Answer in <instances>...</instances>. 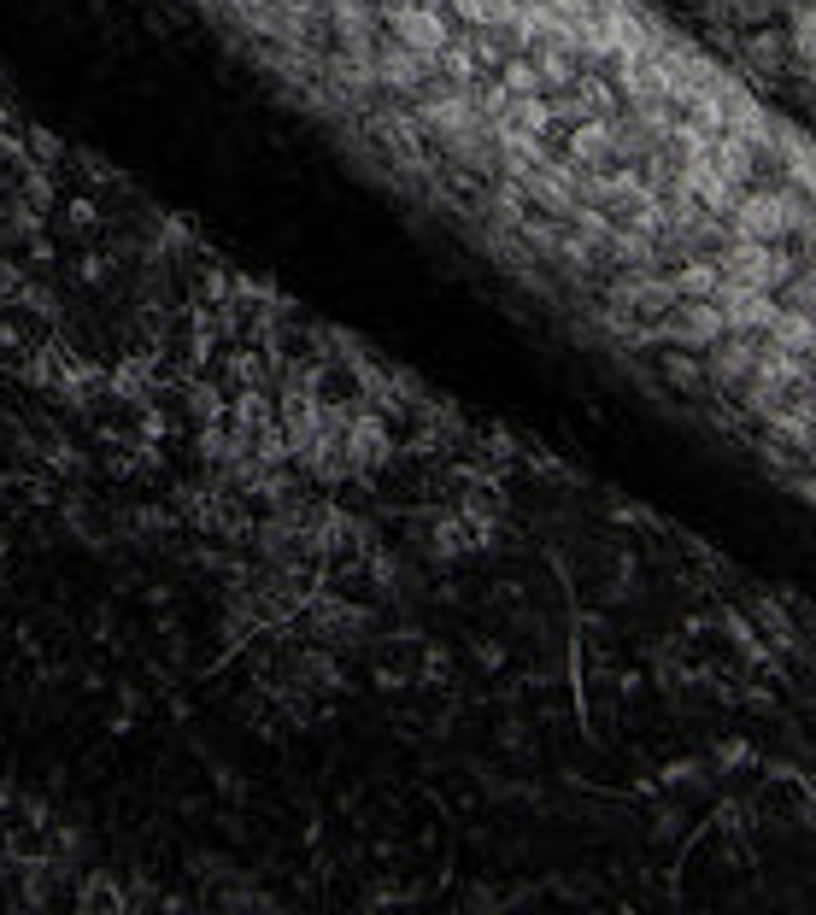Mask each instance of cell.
Instances as JSON below:
<instances>
[{
	"label": "cell",
	"mask_w": 816,
	"mask_h": 915,
	"mask_svg": "<svg viewBox=\"0 0 816 915\" xmlns=\"http://www.w3.org/2000/svg\"><path fill=\"white\" fill-rule=\"evenodd\" d=\"M669 376H676V382H699V364H687V359H669Z\"/></svg>",
	"instance_id": "cell-6"
},
{
	"label": "cell",
	"mask_w": 816,
	"mask_h": 915,
	"mask_svg": "<svg viewBox=\"0 0 816 915\" xmlns=\"http://www.w3.org/2000/svg\"><path fill=\"white\" fill-rule=\"evenodd\" d=\"M669 288H676V300H682V294H693V300H723V264H717V259L687 264Z\"/></svg>",
	"instance_id": "cell-3"
},
{
	"label": "cell",
	"mask_w": 816,
	"mask_h": 915,
	"mask_svg": "<svg viewBox=\"0 0 816 915\" xmlns=\"http://www.w3.org/2000/svg\"><path fill=\"white\" fill-rule=\"evenodd\" d=\"M382 82H387V89H417V82H423V53H412V48H387L382 53V71H376Z\"/></svg>",
	"instance_id": "cell-4"
},
{
	"label": "cell",
	"mask_w": 816,
	"mask_h": 915,
	"mask_svg": "<svg viewBox=\"0 0 816 915\" xmlns=\"http://www.w3.org/2000/svg\"><path fill=\"white\" fill-rule=\"evenodd\" d=\"M535 89H541V71L512 66V77H505V94H535Z\"/></svg>",
	"instance_id": "cell-5"
},
{
	"label": "cell",
	"mask_w": 816,
	"mask_h": 915,
	"mask_svg": "<svg viewBox=\"0 0 816 915\" xmlns=\"http://www.w3.org/2000/svg\"><path fill=\"white\" fill-rule=\"evenodd\" d=\"M611 148H617V130H611L605 118H582L576 130H570V153H576L582 164H600Z\"/></svg>",
	"instance_id": "cell-2"
},
{
	"label": "cell",
	"mask_w": 816,
	"mask_h": 915,
	"mask_svg": "<svg viewBox=\"0 0 816 915\" xmlns=\"http://www.w3.org/2000/svg\"><path fill=\"white\" fill-rule=\"evenodd\" d=\"M387 24H394V41H400V48H412V53H423V59L446 48V24H441L435 7H417V0H412V7H394V18H387Z\"/></svg>",
	"instance_id": "cell-1"
}]
</instances>
